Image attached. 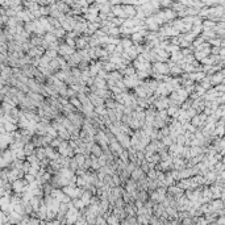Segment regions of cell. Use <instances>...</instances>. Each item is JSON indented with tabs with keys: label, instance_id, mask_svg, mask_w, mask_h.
Here are the masks:
<instances>
[{
	"label": "cell",
	"instance_id": "6da1fadb",
	"mask_svg": "<svg viewBox=\"0 0 225 225\" xmlns=\"http://www.w3.org/2000/svg\"><path fill=\"white\" fill-rule=\"evenodd\" d=\"M26 184H28V182L25 180V178H21V179H16V180L12 183V190H13V192L21 194V195H22V192H24V188H25Z\"/></svg>",
	"mask_w": 225,
	"mask_h": 225
},
{
	"label": "cell",
	"instance_id": "7a4b0ae2",
	"mask_svg": "<svg viewBox=\"0 0 225 225\" xmlns=\"http://www.w3.org/2000/svg\"><path fill=\"white\" fill-rule=\"evenodd\" d=\"M130 137L132 136H129L127 133H122V132H120L118 134H116V138H117V141L121 144V146L124 149H129L132 146L130 145Z\"/></svg>",
	"mask_w": 225,
	"mask_h": 225
},
{
	"label": "cell",
	"instance_id": "3957f363",
	"mask_svg": "<svg viewBox=\"0 0 225 225\" xmlns=\"http://www.w3.org/2000/svg\"><path fill=\"white\" fill-rule=\"evenodd\" d=\"M145 177H148V174L142 170L141 166H137L133 171H132V177L130 178H133L134 180H140V179H142V178H145Z\"/></svg>",
	"mask_w": 225,
	"mask_h": 225
},
{
	"label": "cell",
	"instance_id": "277c9868",
	"mask_svg": "<svg viewBox=\"0 0 225 225\" xmlns=\"http://www.w3.org/2000/svg\"><path fill=\"white\" fill-rule=\"evenodd\" d=\"M122 7H124V11L127 13L128 17H136V15H137V8H136V5L122 4Z\"/></svg>",
	"mask_w": 225,
	"mask_h": 225
},
{
	"label": "cell",
	"instance_id": "5b68a950",
	"mask_svg": "<svg viewBox=\"0 0 225 225\" xmlns=\"http://www.w3.org/2000/svg\"><path fill=\"white\" fill-rule=\"evenodd\" d=\"M92 194L90 190H84V192H83V195L80 196V199L83 200V203L86 204V207L87 206H90V203H91V197H92Z\"/></svg>",
	"mask_w": 225,
	"mask_h": 225
},
{
	"label": "cell",
	"instance_id": "8992f818",
	"mask_svg": "<svg viewBox=\"0 0 225 225\" xmlns=\"http://www.w3.org/2000/svg\"><path fill=\"white\" fill-rule=\"evenodd\" d=\"M44 39H45L46 42H48L49 45H50L51 42L58 41V38H57V36L54 34V32H46V33H45V36H44Z\"/></svg>",
	"mask_w": 225,
	"mask_h": 225
},
{
	"label": "cell",
	"instance_id": "52a82bcc",
	"mask_svg": "<svg viewBox=\"0 0 225 225\" xmlns=\"http://www.w3.org/2000/svg\"><path fill=\"white\" fill-rule=\"evenodd\" d=\"M34 150H36V145L33 144L32 141H29L28 144H25V146H24V151H25V154H26V157L34 153Z\"/></svg>",
	"mask_w": 225,
	"mask_h": 225
},
{
	"label": "cell",
	"instance_id": "ba28073f",
	"mask_svg": "<svg viewBox=\"0 0 225 225\" xmlns=\"http://www.w3.org/2000/svg\"><path fill=\"white\" fill-rule=\"evenodd\" d=\"M130 38L133 39V42L134 44H141L142 41L145 39V37H144V34H142L141 32H134L133 34L130 36Z\"/></svg>",
	"mask_w": 225,
	"mask_h": 225
},
{
	"label": "cell",
	"instance_id": "9c48e42d",
	"mask_svg": "<svg viewBox=\"0 0 225 225\" xmlns=\"http://www.w3.org/2000/svg\"><path fill=\"white\" fill-rule=\"evenodd\" d=\"M91 153L95 154L96 157H100L101 154H104V150H103V148H101L100 145L98 144V142H95V145H94V146H92V149H91Z\"/></svg>",
	"mask_w": 225,
	"mask_h": 225
},
{
	"label": "cell",
	"instance_id": "30bf717a",
	"mask_svg": "<svg viewBox=\"0 0 225 225\" xmlns=\"http://www.w3.org/2000/svg\"><path fill=\"white\" fill-rule=\"evenodd\" d=\"M54 34L57 36V38H58V39H65L66 34H67V31H66V29H63V28L61 26V28L54 29Z\"/></svg>",
	"mask_w": 225,
	"mask_h": 225
},
{
	"label": "cell",
	"instance_id": "8fae6325",
	"mask_svg": "<svg viewBox=\"0 0 225 225\" xmlns=\"http://www.w3.org/2000/svg\"><path fill=\"white\" fill-rule=\"evenodd\" d=\"M121 45L124 46V49H129V48H132V46L134 45V42H133V39H132L130 37H122L121 38Z\"/></svg>",
	"mask_w": 225,
	"mask_h": 225
},
{
	"label": "cell",
	"instance_id": "7c38bea8",
	"mask_svg": "<svg viewBox=\"0 0 225 225\" xmlns=\"http://www.w3.org/2000/svg\"><path fill=\"white\" fill-rule=\"evenodd\" d=\"M24 26H25V31L28 32V33H31V34H34V32H36V22H34V21H28V22H25Z\"/></svg>",
	"mask_w": 225,
	"mask_h": 225
},
{
	"label": "cell",
	"instance_id": "4fadbf2b",
	"mask_svg": "<svg viewBox=\"0 0 225 225\" xmlns=\"http://www.w3.org/2000/svg\"><path fill=\"white\" fill-rule=\"evenodd\" d=\"M4 127L7 129V132H9V133H12V132H15V130H17V129H19V125L15 124V122H12V121L5 122Z\"/></svg>",
	"mask_w": 225,
	"mask_h": 225
},
{
	"label": "cell",
	"instance_id": "5bb4252c",
	"mask_svg": "<svg viewBox=\"0 0 225 225\" xmlns=\"http://www.w3.org/2000/svg\"><path fill=\"white\" fill-rule=\"evenodd\" d=\"M134 74H137V69L133 66V63H130L127 67V70H125V75H128V77H133Z\"/></svg>",
	"mask_w": 225,
	"mask_h": 225
},
{
	"label": "cell",
	"instance_id": "9a60e30c",
	"mask_svg": "<svg viewBox=\"0 0 225 225\" xmlns=\"http://www.w3.org/2000/svg\"><path fill=\"white\" fill-rule=\"evenodd\" d=\"M138 200L141 201H148L149 200V196H148V191L145 190H138Z\"/></svg>",
	"mask_w": 225,
	"mask_h": 225
},
{
	"label": "cell",
	"instance_id": "2e32d148",
	"mask_svg": "<svg viewBox=\"0 0 225 225\" xmlns=\"http://www.w3.org/2000/svg\"><path fill=\"white\" fill-rule=\"evenodd\" d=\"M72 203H74V206L78 208V209H83L86 208V204L83 203V200L80 199V197H77V199H72Z\"/></svg>",
	"mask_w": 225,
	"mask_h": 225
},
{
	"label": "cell",
	"instance_id": "e0dca14e",
	"mask_svg": "<svg viewBox=\"0 0 225 225\" xmlns=\"http://www.w3.org/2000/svg\"><path fill=\"white\" fill-rule=\"evenodd\" d=\"M107 223L108 224H118V223H121L120 221V219H118L116 215H113V213H111L110 216L107 217Z\"/></svg>",
	"mask_w": 225,
	"mask_h": 225
},
{
	"label": "cell",
	"instance_id": "ac0fdd59",
	"mask_svg": "<svg viewBox=\"0 0 225 225\" xmlns=\"http://www.w3.org/2000/svg\"><path fill=\"white\" fill-rule=\"evenodd\" d=\"M45 54L49 55V57L53 59V58H57L58 55H59V53H58V50H54V49H50V48H49V49H46Z\"/></svg>",
	"mask_w": 225,
	"mask_h": 225
},
{
	"label": "cell",
	"instance_id": "d6986e66",
	"mask_svg": "<svg viewBox=\"0 0 225 225\" xmlns=\"http://www.w3.org/2000/svg\"><path fill=\"white\" fill-rule=\"evenodd\" d=\"M39 12L42 16H50V7L49 5H41L39 7Z\"/></svg>",
	"mask_w": 225,
	"mask_h": 225
},
{
	"label": "cell",
	"instance_id": "ffe728a7",
	"mask_svg": "<svg viewBox=\"0 0 225 225\" xmlns=\"http://www.w3.org/2000/svg\"><path fill=\"white\" fill-rule=\"evenodd\" d=\"M48 134L55 138V137H58V130H57V129H55V128H54V127H53V125L50 124V125H49V127H48Z\"/></svg>",
	"mask_w": 225,
	"mask_h": 225
},
{
	"label": "cell",
	"instance_id": "44dd1931",
	"mask_svg": "<svg viewBox=\"0 0 225 225\" xmlns=\"http://www.w3.org/2000/svg\"><path fill=\"white\" fill-rule=\"evenodd\" d=\"M70 168L72 171H77L79 168V163H78V161H77V158H75V157H72L70 159Z\"/></svg>",
	"mask_w": 225,
	"mask_h": 225
},
{
	"label": "cell",
	"instance_id": "7402d4cb",
	"mask_svg": "<svg viewBox=\"0 0 225 225\" xmlns=\"http://www.w3.org/2000/svg\"><path fill=\"white\" fill-rule=\"evenodd\" d=\"M65 42H66V44H67L69 46L77 48V39H75V38H71V37H69V36H66V37H65Z\"/></svg>",
	"mask_w": 225,
	"mask_h": 225
},
{
	"label": "cell",
	"instance_id": "603a6c76",
	"mask_svg": "<svg viewBox=\"0 0 225 225\" xmlns=\"http://www.w3.org/2000/svg\"><path fill=\"white\" fill-rule=\"evenodd\" d=\"M148 177L150 178V179H157L158 178V170H155V168H150L148 173Z\"/></svg>",
	"mask_w": 225,
	"mask_h": 225
},
{
	"label": "cell",
	"instance_id": "cb8c5ba5",
	"mask_svg": "<svg viewBox=\"0 0 225 225\" xmlns=\"http://www.w3.org/2000/svg\"><path fill=\"white\" fill-rule=\"evenodd\" d=\"M161 4L165 8H168L171 4H174V0H161Z\"/></svg>",
	"mask_w": 225,
	"mask_h": 225
},
{
	"label": "cell",
	"instance_id": "d4e9b609",
	"mask_svg": "<svg viewBox=\"0 0 225 225\" xmlns=\"http://www.w3.org/2000/svg\"><path fill=\"white\" fill-rule=\"evenodd\" d=\"M39 63H41V57H33V58H32V65H33V66L38 67Z\"/></svg>",
	"mask_w": 225,
	"mask_h": 225
},
{
	"label": "cell",
	"instance_id": "484cf974",
	"mask_svg": "<svg viewBox=\"0 0 225 225\" xmlns=\"http://www.w3.org/2000/svg\"><path fill=\"white\" fill-rule=\"evenodd\" d=\"M96 224H107V219H105L103 215H99L96 219Z\"/></svg>",
	"mask_w": 225,
	"mask_h": 225
},
{
	"label": "cell",
	"instance_id": "4316f807",
	"mask_svg": "<svg viewBox=\"0 0 225 225\" xmlns=\"http://www.w3.org/2000/svg\"><path fill=\"white\" fill-rule=\"evenodd\" d=\"M161 132H162V134H163V136H170V128H168V125L162 128Z\"/></svg>",
	"mask_w": 225,
	"mask_h": 225
},
{
	"label": "cell",
	"instance_id": "83f0119b",
	"mask_svg": "<svg viewBox=\"0 0 225 225\" xmlns=\"http://www.w3.org/2000/svg\"><path fill=\"white\" fill-rule=\"evenodd\" d=\"M124 50H125V49H124V46H122L121 44H118V45H116V53H118V54H122V53H124Z\"/></svg>",
	"mask_w": 225,
	"mask_h": 225
},
{
	"label": "cell",
	"instance_id": "f1b7e54d",
	"mask_svg": "<svg viewBox=\"0 0 225 225\" xmlns=\"http://www.w3.org/2000/svg\"><path fill=\"white\" fill-rule=\"evenodd\" d=\"M195 115H196V112L194 111V108H188V110H187V116H188V118H192Z\"/></svg>",
	"mask_w": 225,
	"mask_h": 225
},
{
	"label": "cell",
	"instance_id": "f546056e",
	"mask_svg": "<svg viewBox=\"0 0 225 225\" xmlns=\"http://www.w3.org/2000/svg\"><path fill=\"white\" fill-rule=\"evenodd\" d=\"M199 153H200V149H199V148L194 146L192 149H191V155H192V157H195V155H197Z\"/></svg>",
	"mask_w": 225,
	"mask_h": 225
},
{
	"label": "cell",
	"instance_id": "4dcf8cb0",
	"mask_svg": "<svg viewBox=\"0 0 225 225\" xmlns=\"http://www.w3.org/2000/svg\"><path fill=\"white\" fill-rule=\"evenodd\" d=\"M182 53H183L184 55H188V54H190V49H183V50H182Z\"/></svg>",
	"mask_w": 225,
	"mask_h": 225
},
{
	"label": "cell",
	"instance_id": "1f68e13d",
	"mask_svg": "<svg viewBox=\"0 0 225 225\" xmlns=\"http://www.w3.org/2000/svg\"><path fill=\"white\" fill-rule=\"evenodd\" d=\"M107 1H110V0H95V3H107Z\"/></svg>",
	"mask_w": 225,
	"mask_h": 225
}]
</instances>
